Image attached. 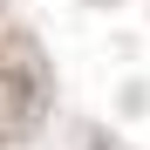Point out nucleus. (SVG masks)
Here are the masks:
<instances>
[{
	"label": "nucleus",
	"mask_w": 150,
	"mask_h": 150,
	"mask_svg": "<svg viewBox=\"0 0 150 150\" xmlns=\"http://www.w3.org/2000/svg\"><path fill=\"white\" fill-rule=\"evenodd\" d=\"M41 116H48V62L34 41H14L0 48V123L28 137Z\"/></svg>",
	"instance_id": "1"
}]
</instances>
